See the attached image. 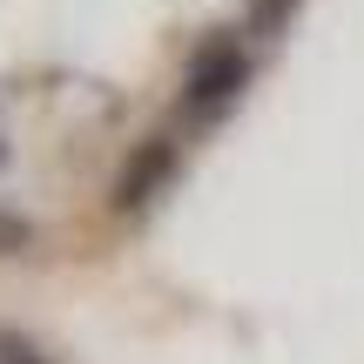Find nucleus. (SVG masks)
<instances>
[{"label": "nucleus", "instance_id": "f03ea898", "mask_svg": "<svg viewBox=\"0 0 364 364\" xmlns=\"http://www.w3.org/2000/svg\"><path fill=\"white\" fill-rule=\"evenodd\" d=\"M169 176H176V142H169V135H149V142L122 162L115 189H108V209H115V216H142V209L162 196Z\"/></svg>", "mask_w": 364, "mask_h": 364}, {"label": "nucleus", "instance_id": "20e7f679", "mask_svg": "<svg viewBox=\"0 0 364 364\" xmlns=\"http://www.w3.org/2000/svg\"><path fill=\"white\" fill-rule=\"evenodd\" d=\"M0 364H48V358H41V351H27L21 338H0Z\"/></svg>", "mask_w": 364, "mask_h": 364}, {"label": "nucleus", "instance_id": "7ed1b4c3", "mask_svg": "<svg viewBox=\"0 0 364 364\" xmlns=\"http://www.w3.org/2000/svg\"><path fill=\"white\" fill-rule=\"evenodd\" d=\"M290 7H297V0H257V27H263V34H277Z\"/></svg>", "mask_w": 364, "mask_h": 364}, {"label": "nucleus", "instance_id": "f257e3e1", "mask_svg": "<svg viewBox=\"0 0 364 364\" xmlns=\"http://www.w3.org/2000/svg\"><path fill=\"white\" fill-rule=\"evenodd\" d=\"M250 81V54L236 48L230 34L203 41V48L189 54V75H182V102H189V115H216L223 102H236V88Z\"/></svg>", "mask_w": 364, "mask_h": 364}]
</instances>
